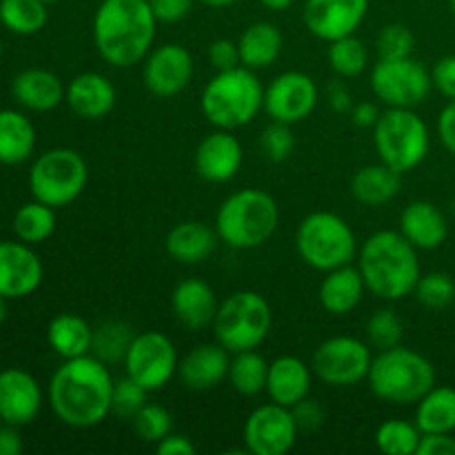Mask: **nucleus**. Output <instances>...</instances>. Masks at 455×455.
<instances>
[{
  "label": "nucleus",
  "mask_w": 455,
  "mask_h": 455,
  "mask_svg": "<svg viewBox=\"0 0 455 455\" xmlns=\"http://www.w3.org/2000/svg\"><path fill=\"white\" fill-rule=\"evenodd\" d=\"M145 87L158 98L178 96L194 78V58L182 44L167 43L151 49L142 69Z\"/></svg>",
  "instance_id": "16"
},
{
  "label": "nucleus",
  "mask_w": 455,
  "mask_h": 455,
  "mask_svg": "<svg viewBox=\"0 0 455 455\" xmlns=\"http://www.w3.org/2000/svg\"><path fill=\"white\" fill-rule=\"evenodd\" d=\"M431 83L444 98L455 100V56H444L431 69Z\"/></svg>",
  "instance_id": "48"
},
{
  "label": "nucleus",
  "mask_w": 455,
  "mask_h": 455,
  "mask_svg": "<svg viewBox=\"0 0 455 455\" xmlns=\"http://www.w3.org/2000/svg\"><path fill=\"white\" fill-rule=\"evenodd\" d=\"M47 18V3L43 0H0V22L18 36L38 34Z\"/></svg>",
  "instance_id": "35"
},
{
  "label": "nucleus",
  "mask_w": 455,
  "mask_h": 455,
  "mask_svg": "<svg viewBox=\"0 0 455 455\" xmlns=\"http://www.w3.org/2000/svg\"><path fill=\"white\" fill-rule=\"evenodd\" d=\"M283 44V31L274 22H253L238 38L240 62H243V67H247L251 71L267 69V67H271L280 58Z\"/></svg>",
  "instance_id": "29"
},
{
  "label": "nucleus",
  "mask_w": 455,
  "mask_h": 455,
  "mask_svg": "<svg viewBox=\"0 0 455 455\" xmlns=\"http://www.w3.org/2000/svg\"><path fill=\"white\" fill-rule=\"evenodd\" d=\"M369 0H307L305 25L311 36L333 43L345 36H354L367 16Z\"/></svg>",
  "instance_id": "17"
},
{
  "label": "nucleus",
  "mask_w": 455,
  "mask_h": 455,
  "mask_svg": "<svg viewBox=\"0 0 455 455\" xmlns=\"http://www.w3.org/2000/svg\"><path fill=\"white\" fill-rule=\"evenodd\" d=\"M400 176L389 164H364L351 178V194L367 207H382L391 203L400 191Z\"/></svg>",
  "instance_id": "30"
},
{
  "label": "nucleus",
  "mask_w": 455,
  "mask_h": 455,
  "mask_svg": "<svg viewBox=\"0 0 455 455\" xmlns=\"http://www.w3.org/2000/svg\"><path fill=\"white\" fill-rule=\"evenodd\" d=\"M194 163L203 180L222 185L238 176L243 167V145L229 129H218L200 140Z\"/></svg>",
  "instance_id": "18"
},
{
  "label": "nucleus",
  "mask_w": 455,
  "mask_h": 455,
  "mask_svg": "<svg viewBox=\"0 0 455 455\" xmlns=\"http://www.w3.org/2000/svg\"><path fill=\"white\" fill-rule=\"evenodd\" d=\"M123 363L127 376L151 394L164 389L172 382L180 360L172 338L160 331H142L136 333Z\"/></svg>",
  "instance_id": "13"
},
{
  "label": "nucleus",
  "mask_w": 455,
  "mask_h": 455,
  "mask_svg": "<svg viewBox=\"0 0 455 455\" xmlns=\"http://www.w3.org/2000/svg\"><path fill=\"white\" fill-rule=\"evenodd\" d=\"M43 3H47V4H53V3H60V0H43Z\"/></svg>",
  "instance_id": "59"
},
{
  "label": "nucleus",
  "mask_w": 455,
  "mask_h": 455,
  "mask_svg": "<svg viewBox=\"0 0 455 455\" xmlns=\"http://www.w3.org/2000/svg\"><path fill=\"white\" fill-rule=\"evenodd\" d=\"M260 4H265L267 9H271V12H284V9L291 7L296 0H258Z\"/></svg>",
  "instance_id": "56"
},
{
  "label": "nucleus",
  "mask_w": 455,
  "mask_h": 455,
  "mask_svg": "<svg viewBox=\"0 0 455 455\" xmlns=\"http://www.w3.org/2000/svg\"><path fill=\"white\" fill-rule=\"evenodd\" d=\"M218 298L212 284L200 278H187L172 291V311L187 329L212 327L218 314Z\"/></svg>",
  "instance_id": "22"
},
{
  "label": "nucleus",
  "mask_w": 455,
  "mask_h": 455,
  "mask_svg": "<svg viewBox=\"0 0 455 455\" xmlns=\"http://www.w3.org/2000/svg\"><path fill=\"white\" fill-rule=\"evenodd\" d=\"M269 363L256 349L234 354L229 364V382L240 395H258L267 389Z\"/></svg>",
  "instance_id": "34"
},
{
  "label": "nucleus",
  "mask_w": 455,
  "mask_h": 455,
  "mask_svg": "<svg viewBox=\"0 0 455 455\" xmlns=\"http://www.w3.org/2000/svg\"><path fill=\"white\" fill-rule=\"evenodd\" d=\"M438 136L440 140H443L444 149L451 156H455V100H449V105L440 111Z\"/></svg>",
  "instance_id": "51"
},
{
  "label": "nucleus",
  "mask_w": 455,
  "mask_h": 455,
  "mask_svg": "<svg viewBox=\"0 0 455 455\" xmlns=\"http://www.w3.org/2000/svg\"><path fill=\"white\" fill-rule=\"evenodd\" d=\"M422 431L416 422L385 420L376 431V447L385 455H416L420 447Z\"/></svg>",
  "instance_id": "39"
},
{
  "label": "nucleus",
  "mask_w": 455,
  "mask_h": 455,
  "mask_svg": "<svg viewBox=\"0 0 455 455\" xmlns=\"http://www.w3.org/2000/svg\"><path fill=\"white\" fill-rule=\"evenodd\" d=\"M67 105L76 116L84 120L105 118L116 105V87L107 76L87 71L76 76L69 83L65 93Z\"/></svg>",
  "instance_id": "25"
},
{
  "label": "nucleus",
  "mask_w": 455,
  "mask_h": 455,
  "mask_svg": "<svg viewBox=\"0 0 455 455\" xmlns=\"http://www.w3.org/2000/svg\"><path fill=\"white\" fill-rule=\"evenodd\" d=\"M156 451L160 455H194L196 444L191 443L187 435L173 434L172 431L167 438H163L158 444H156Z\"/></svg>",
  "instance_id": "52"
},
{
  "label": "nucleus",
  "mask_w": 455,
  "mask_h": 455,
  "mask_svg": "<svg viewBox=\"0 0 455 455\" xmlns=\"http://www.w3.org/2000/svg\"><path fill=\"white\" fill-rule=\"evenodd\" d=\"M209 62L216 71H229L235 69V67H243L240 62V49H238V40H229V38H218L209 44Z\"/></svg>",
  "instance_id": "46"
},
{
  "label": "nucleus",
  "mask_w": 455,
  "mask_h": 455,
  "mask_svg": "<svg viewBox=\"0 0 455 455\" xmlns=\"http://www.w3.org/2000/svg\"><path fill=\"white\" fill-rule=\"evenodd\" d=\"M0 58H3V43H0Z\"/></svg>",
  "instance_id": "62"
},
{
  "label": "nucleus",
  "mask_w": 455,
  "mask_h": 455,
  "mask_svg": "<svg viewBox=\"0 0 455 455\" xmlns=\"http://www.w3.org/2000/svg\"><path fill=\"white\" fill-rule=\"evenodd\" d=\"M274 323L269 302L258 291H235L220 302L213 333L229 354L258 349L267 340Z\"/></svg>",
  "instance_id": "9"
},
{
  "label": "nucleus",
  "mask_w": 455,
  "mask_h": 455,
  "mask_svg": "<svg viewBox=\"0 0 455 455\" xmlns=\"http://www.w3.org/2000/svg\"><path fill=\"white\" fill-rule=\"evenodd\" d=\"M416 455H455V438L451 434H422Z\"/></svg>",
  "instance_id": "50"
},
{
  "label": "nucleus",
  "mask_w": 455,
  "mask_h": 455,
  "mask_svg": "<svg viewBox=\"0 0 455 455\" xmlns=\"http://www.w3.org/2000/svg\"><path fill=\"white\" fill-rule=\"evenodd\" d=\"M400 234L409 240L416 249L443 247L449 235V222L443 209L435 207L429 200H413L400 213Z\"/></svg>",
  "instance_id": "23"
},
{
  "label": "nucleus",
  "mask_w": 455,
  "mask_h": 455,
  "mask_svg": "<svg viewBox=\"0 0 455 455\" xmlns=\"http://www.w3.org/2000/svg\"><path fill=\"white\" fill-rule=\"evenodd\" d=\"M318 84L305 71H284L265 89V111L274 123L296 124L314 114Z\"/></svg>",
  "instance_id": "15"
},
{
  "label": "nucleus",
  "mask_w": 455,
  "mask_h": 455,
  "mask_svg": "<svg viewBox=\"0 0 455 455\" xmlns=\"http://www.w3.org/2000/svg\"><path fill=\"white\" fill-rule=\"evenodd\" d=\"M371 89L387 107L413 109L427 100L434 83L431 71L413 56L380 58L371 71Z\"/></svg>",
  "instance_id": "11"
},
{
  "label": "nucleus",
  "mask_w": 455,
  "mask_h": 455,
  "mask_svg": "<svg viewBox=\"0 0 455 455\" xmlns=\"http://www.w3.org/2000/svg\"><path fill=\"white\" fill-rule=\"evenodd\" d=\"M200 109L216 129L234 132L253 123L260 109H265V87L256 71L247 67L218 71L204 84Z\"/></svg>",
  "instance_id": "4"
},
{
  "label": "nucleus",
  "mask_w": 455,
  "mask_h": 455,
  "mask_svg": "<svg viewBox=\"0 0 455 455\" xmlns=\"http://www.w3.org/2000/svg\"><path fill=\"white\" fill-rule=\"evenodd\" d=\"M298 427L293 411L283 404H262L249 413L244 422V449L253 455H284L298 440Z\"/></svg>",
  "instance_id": "14"
},
{
  "label": "nucleus",
  "mask_w": 455,
  "mask_h": 455,
  "mask_svg": "<svg viewBox=\"0 0 455 455\" xmlns=\"http://www.w3.org/2000/svg\"><path fill=\"white\" fill-rule=\"evenodd\" d=\"M371 363L373 355L369 342L351 336H336L315 349L311 371L329 387H354L367 380Z\"/></svg>",
  "instance_id": "12"
},
{
  "label": "nucleus",
  "mask_w": 455,
  "mask_h": 455,
  "mask_svg": "<svg viewBox=\"0 0 455 455\" xmlns=\"http://www.w3.org/2000/svg\"><path fill=\"white\" fill-rule=\"evenodd\" d=\"M373 145L380 163L398 173H409L420 167L429 154V127L413 109L389 107L373 127Z\"/></svg>",
  "instance_id": "8"
},
{
  "label": "nucleus",
  "mask_w": 455,
  "mask_h": 455,
  "mask_svg": "<svg viewBox=\"0 0 455 455\" xmlns=\"http://www.w3.org/2000/svg\"><path fill=\"white\" fill-rule=\"evenodd\" d=\"M416 425L422 434H453L455 431V389L434 387L416 407Z\"/></svg>",
  "instance_id": "33"
},
{
  "label": "nucleus",
  "mask_w": 455,
  "mask_h": 455,
  "mask_svg": "<svg viewBox=\"0 0 455 455\" xmlns=\"http://www.w3.org/2000/svg\"><path fill=\"white\" fill-rule=\"evenodd\" d=\"M260 149L271 163H283L296 149V138H293L291 124L274 123L271 120L269 127L262 132L260 136Z\"/></svg>",
  "instance_id": "45"
},
{
  "label": "nucleus",
  "mask_w": 455,
  "mask_h": 455,
  "mask_svg": "<svg viewBox=\"0 0 455 455\" xmlns=\"http://www.w3.org/2000/svg\"><path fill=\"white\" fill-rule=\"evenodd\" d=\"M12 93L31 111H52L65 100V84L47 69H25L13 78Z\"/></svg>",
  "instance_id": "28"
},
{
  "label": "nucleus",
  "mask_w": 455,
  "mask_h": 455,
  "mask_svg": "<svg viewBox=\"0 0 455 455\" xmlns=\"http://www.w3.org/2000/svg\"><path fill=\"white\" fill-rule=\"evenodd\" d=\"M4 300H7V298L0 296V327H3V323L7 320V305H4Z\"/></svg>",
  "instance_id": "58"
},
{
  "label": "nucleus",
  "mask_w": 455,
  "mask_h": 455,
  "mask_svg": "<svg viewBox=\"0 0 455 455\" xmlns=\"http://www.w3.org/2000/svg\"><path fill=\"white\" fill-rule=\"evenodd\" d=\"M367 382L385 403L418 404L435 387V369L422 354L395 345L373 358Z\"/></svg>",
  "instance_id": "5"
},
{
  "label": "nucleus",
  "mask_w": 455,
  "mask_h": 455,
  "mask_svg": "<svg viewBox=\"0 0 455 455\" xmlns=\"http://www.w3.org/2000/svg\"><path fill=\"white\" fill-rule=\"evenodd\" d=\"M111 391L114 378L107 363L87 354L58 367L49 382V403L67 427L92 429L111 413Z\"/></svg>",
  "instance_id": "1"
},
{
  "label": "nucleus",
  "mask_w": 455,
  "mask_h": 455,
  "mask_svg": "<svg viewBox=\"0 0 455 455\" xmlns=\"http://www.w3.org/2000/svg\"><path fill=\"white\" fill-rule=\"evenodd\" d=\"M218 243H220V235L216 229L200 220H187L169 231L164 249L169 258L180 265H198L216 251Z\"/></svg>",
  "instance_id": "26"
},
{
  "label": "nucleus",
  "mask_w": 455,
  "mask_h": 455,
  "mask_svg": "<svg viewBox=\"0 0 455 455\" xmlns=\"http://www.w3.org/2000/svg\"><path fill=\"white\" fill-rule=\"evenodd\" d=\"M413 293H416V300L422 307H429V309H447L455 300V283L449 274L431 271V274L420 275Z\"/></svg>",
  "instance_id": "40"
},
{
  "label": "nucleus",
  "mask_w": 455,
  "mask_h": 455,
  "mask_svg": "<svg viewBox=\"0 0 455 455\" xmlns=\"http://www.w3.org/2000/svg\"><path fill=\"white\" fill-rule=\"evenodd\" d=\"M229 355L220 342L196 347L178 363V378L191 391L216 389L222 380L229 378Z\"/></svg>",
  "instance_id": "21"
},
{
  "label": "nucleus",
  "mask_w": 455,
  "mask_h": 455,
  "mask_svg": "<svg viewBox=\"0 0 455 455\" xmlns=\"http://www.w3.org/2000/svg\"><path fill=\"white\" fill-rule=\"evenodd\" d=\"M367 284H364L363 274L358 267L351 265L338 267V269L327 271L320 283V305L333 315H347L363 302Z\"/></svg>",
  "instance_id": "27"
},
{
  "label": "nucleus",
  "mask_w": 455,
  "mask_h": 455,
  "mask_svg": "<svg viewBox=\"0 0 455 455\" xmlns=\"http://www.w3.org/2000/svg\"><path fill=\"white\" fill-rule=\"evenodd\" d=\"M87 180V163L69 147L44 151L29 172V189L34 198L53 209L74 203L84 191Z\"/></svg>",
  "instance_id": "10"
},
{
  "label": "nucleus",
  "mask_w": 455,
  "mask_h": 455,
  "mask_svg": "<svg viewBox=\"0 0 455 455\" xmlns=\"http://www.w3.org/2000/svg\"><path fill=\"white\" fill-rule=\"evenodd\" d=\"M296 249L305 265L327 274L355 260L358 240L345 218L331 212H315L298 227Z\"/></svg>",
  "instance_id": "7"
},
{
  "label": "nucleus",
  "mask_w": 455,
  "mask_h": 455,
  "mask_svg": "<svg viewBox=\"0 0 455 455\" xmlns=\"http://www.w3.org/2000/svg\"><path fill=\"white\" fill-rule=\"evenodd\" d=\"M327 60L333 74L340 78H358L369 67V49L363 40L355 38V34L345 36L329 43Z\"/></svg>",
  "instance_id": "38"
},
{
  "label": "nucleus",
  "mask_w": 455,
  "mask_h": 455,
  "mask_svg": "<svg viewBox=\"0 0 455 455\" xmlns=\"http://www.w3.org/2000/svg\"><path fill=\"white\" fill-rule=\"evenodd\" d=\"M47 342L60 358L92 354L93 327L78 314H58L47 327Z\"/></svg>",
  "instance_id": "31"
},
{
  "label": "nucleus",
  "mask_w": 455,
  "mask_h": 455,
  "mask_svg": "<svg viewBox=\"0 0 455 455\" xmlns=\"http://www.w3.org/2000/svg\"><path fill=\"white\" fill-rule=\"evenodd\" d=\"M451 12H453V16H455V0H451Z\"/></svg>",
  "instance_id": "61"
},
{
  "label": "nucleus",
  "mask_w": 455,
  "mask_h": 455,
  "mask_svg": "<svg viewBox=\"0 0 455 455\" xmlns=\"http://www.w3.org/2000/svg\"><path fill=\"white\" fill-rule=\"evenodd\" d=\"M291 411L300 429H315V427L323 425L324 420L323 407H320L315 400H309V398H305L302 403H298L296 407H291Z\"/></svg>",
  "instance_id": "49"
},
{
  "label": "nucleus",
  "mask_w": 455,
  "mask_h": 455,
  "mask_svg": "<svg viewBox=\"0 0 455 455\" xmlns=\"http://www.w3.org/2000/svg\"><path fill=\"white\" fill-rule=\"evenodd\" d=\"M358 269L367 291L380 300H400L420 280L418 249L400 231H376L358 249Z\"/></svg>",
  "instance_id": "3"
},
{
  "label": "nucleus",
  "mask_w": 455,
  "mask_h": 455,
  "mask_svg": "<svg viewBox=\"0 0 455 455\" xmlns=\"http://www.w3.org/2000/svg\"><path fill=\"white\" fill-rule=\"evenodd\" d=\"M145 387L138 385L133 378L124 376L114 380V391H111V413L118 418H133L147 404Z\"/></svg>",
  "instance_id": "43"
},
{
  "label": "nucleus",
  "mask_w": 455,
  "mask_h": 455,
  "mask_svg": "<svg viewBox=\"0 0 455 455\" xmlns=\"http://www.w3.org/2000/svg\"><path fill=\"white\" fill-rule=\"evenodd\" d=\"M132 422H133V431H136L145 443H151V444H158L160 440L167 438V435L173 431L172 413H169L164 407H160V404L147 403L145 407L132 418Z\"/></svg>",
  "instance_id": "41"
},
{
  "label": "nucleus",
  "mask_w": 455,
  "mask_h": 455,
  "mask_svg": "<svg viewBox=\"0 0 455 455\" xmlns=\"http://www.w3.org/2000/svg\"><path fill=\"white\" fill-rule=\"evenodd\" d=\"M280 209L274 196L262 189H240L220 204L216 231L231 249L262 247L275 234Z\"/></svg>",
  "instance_id": "6"
},
{
  "label": "nucleus",
  "mask_w": 455,
  "mask_h": 455,
  "mask_svg": "<svg viewBox=\"0 0 455 455\" xmlns=\"http://www.w3.org/2000/svg\"><path fill=\"white\" fill-rule=\"evenodd\" d=\"M56 229V213L53 207L34 200V203L22 204L13 216V231L18 238L27 244H36L47 240Z\"/></svg>",
  "instance_id": "37"
},
{
  "label": "nucleus",
  "mask_w": 455,
  "mask_h": 455,
  "mask_svg": "<svg viewBox=\"0 0 455 455\" xmlns=\"http://www.w3.org/2000/svg\"><path fill=\"white\" fill-rule=\"evenodd\" d=\"M22 440L13 425L0 427V455H20Z\"/></svg>",
  "instance_id": "55"
},
{
  "label": "nucleus",
  "mask_w": 455,
  "mask_h": 455,
  "mask_svg": "<svg viewBox=\"0 0 455 455\" xmlns=\"http://www.w3.org/2000/svg\"><path fill=\"white\" fill-rule=\"evenodd\" d=\"M149 4L156 20L173 25V22H180L182 18L189 16L194 0H149Z\"/></svg>",
  "instance_id": "47"
},
{
  "label": "nucleus",
  "mask_w": 455,
  "mask_h": 455,
  "mask_svg": "<svg viewBox=\"0 0 455 455\" xmlns=\"http://www.w3.org/2000/svg\"><path fill=\"white\" fill-rule=\"evenodd\" d=\"M451 213H453V218H455V198H453V203H451Z\"/></svg>",
  "instance_id": "60"
},
{
  "label": "nucleus",
  "mask_w": 455,
  "mask_h": 455,
  "mask_svg": "<svg viewBox=\"0 0 455 455\" xmlns=\"http://www.w3.org/2000/svg\"><path fill=\"white\" fill-rule=\"evenodd\" d=\"M156 27L149 0H102L93 16V44L107 65L129 69L151 52Z\"/></svg>",
  "instance_id": "2"
},
{
  "label": "nucleus",
  "mask_w": 455,
  "mask_h": 455,
  "mask_svg": "<svg viewBox=\"0 0 455 455\" xmlns=\"http://www.w3.org/2000/svg\"><path fill=\"white\" fill-rule=\"evenodd\" d=\"M376 47L380 58H404L411 56L413 47H416V36L403 22H391V25L382 27L378 34Z\"/></svg>",
  "instance_id": "44"
},
{
  "label": "nucleus",
  "mask_w": 455,
  "mask_h": 455,
  "mask_svg": "<svg viewBox=\"0 0 455 455\" xmlns=\"http://www.w3.org/2000/svg\"><path fill=\"white\" fill-rule=\"evenodd\" d=\"M133 338H136V333H133V329L127 323L107 320V323L98 324L93 329L92 354L107 364L123 363Z\"/></svg>",
  "instance_id": "36"
},
{
  "label": "nucleus",
  "mask_w": 455,
  "mask_h": 455,
  "mask_svg": "<svg viewBox=\"0 0 455 455\" xmlns=\"http://www.w3.org/2000/svg\"><path fill=\"white\" fill-rule=\"evenodd\" d=\"M404 324L400 315L391 309H380L367 320V340L376 349H389L400 345L403 340Z\"/></svg>",
  "instance_id": "42"
},
{
  "label": "nucleus",
  "mask_w": 455,
  "mask_h": 455,
  "mask_svg": "<svg viewBox=\"0 0 455 455\" xmlns=\"http://www.w3.org/2000/svg\"><path fill=\"white\" fill-rule=\"evenodd\" d=\"M327 100H329V107H331L333 111H338V114H349L355 105L354 96H351V92L342 83L329 84Z\"/></svg>",
  "instance_id": "53"
},
{
  "label": "nucleus",
  "mask_w": 455,
  "mask_h": 455,
  "mask_svg": "<svg viewBox=\"0 0 455 455\" xmlns=\"http://www.w3.org/2000/svg\"><path fill=\"white\" fill-rule=\"evenodd\" d=\"M40 407L43 391L31 373L22 369L0 371V420L4 425H29L40 413Z\"/></svg>",
  "instance_id": "19"
},
{
  "label": "nucleus",
  "mask_w": 455,
  "mask_h": 455,
  "mask_svg": "<svg viewBox=\"0 0 455 455\" xmlns=\"http://www.w3.org/2000/svg\"><path fill=\"white\" fill-rule=\"evenodd\" d=\"M311 367H307L296 355H280L269 363V376H267V395L271 403L283 407H296L311 391Z\"/></svg>",
  "instance_id": "24"
},
{
  "label": "nucleus",
  "mask_w": 455,
  "mask_h": 455,
  "mask_svg": "<svg viewBox=\"0 0 455 455\" xmlns=\"http://www.w3.org/2000/svg\"><path fill=\"white\" fill-rule=\"evenodd\" d=\"M36 129L29 118L13 109L0 111V163L20 164L34 154Z\"/></svg>",
  "instance_id": "32"
},
{
  "label": "nucleus",
  "mask_w": 455,
  "mask_h": 455,
  "mask_svg": "<svg viewBox=\"0 0 455 455\" xmlns=\"http://www.w3.org/2000/svg\"><path fill=\"white\" fill-rule=\"evenodd\" d=\"M200 3L209 4V7H227V4H234L235 0H200Z\"/></svg>",
  "instance_id": "57"
},
{
  "label": "nucleus",
  "mask_w": 455,
  "mask_h": 455,
  "mask_svg": "<svg viewBox=\"0 0 455 455\" xmlns=\"http://www.w3.org/2000/svg\"><path fill=\"white\" fill-rule=\"evenodd\" d=\"M43 262L27 243H0V296H31L43 283Z\"/></svg>",
  "instance_id": "20"
},
{
  "label": "nucleus",
  "mask_w": 455,
  "mask_h": 455,
  "mask_svg": "<svg viewBox=\"0 0 455 455\" xmlns=\"http://www.w3.org/2000/svg\"><path fill=\"white\" fill-rule=\"evenodd\" d=\"M351 120H354L355 127H363V129H373L376 127L378 118H380V111L373 102H355L354 109L349 111Z\"/></svg>",
  "instance_id": "54"
}]
</instances>
